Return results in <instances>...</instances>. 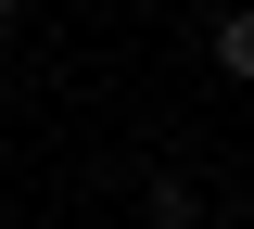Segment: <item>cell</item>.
I'll list each match as a JSON object with an SVG mask.
<instances>
[{
    "mask_svg": "<svg viewBox=\"0 0 254 229\" xmlns=\"http://www.w3.org/2000/svg\"><path fill=\"white\" fill-rule=\"evenodd\" d=\"M216 64L254 89V0H242V13H216Z\"/></svg>",
    "mask_w": 254,
    "mask_h": 229,
    "instance_id": "obj_2",
    "label": "cell"
},
{
    "mask_svg": "<svg viewBox=\"0 0 254 229\" xmlns=\"http://www.w3.org/2000/svg\"><path fill=\"white\" fill-rule=\"evenodd\" d=\"M140 217H153V229H190V217H203V191H190V178H153V191H140Z\"/></svg>",
    "mask_w": 254,
    "mask_h": 229,
    "instance_id": "obj_1",
    "label": "cell"
},
{
    "mask_svg": "<svg viewBox=\"0 0 254 229\" xmlns=\"http://www.w3.org/2000/svg\"><path fill=\"white\" fill-rule=\"evenodd\" d=\"M13 13H26V0H0V26H13Z\"/></svg>",
    "mask_w": 254,
    "mask_h": 229,
    "instance_id": "obj_3",
    "label": "cell"
}]
</instances>
